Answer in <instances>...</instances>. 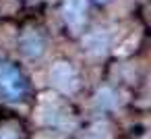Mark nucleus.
Returning a JSON list of instances; mask_svg holds the SVG:
<instances>
[{
    "label": "nucleus",
    "instance_id": "obj_1",
    "mask_svg": "<svg viewBox=\"0 0 151 139\" xmlns=\"http://www.w3.org/2000/svg\"><path fill=\"white\" fill-rule=\"evenodd\" d=\"M27 93V83L21 71L11 62H0V96L11 102L23 100Z\"/></svg>",
    "mask_w": 151,
    "mask_h": 139
},
{
    "label": "nucleus",
    "instance_id": "obj_2",
    "mask_svg": "<svg viewBox=\"0 0 151 139\" xmlns=\"http://www.w3.org/2000/svg\"><path fill=\"white\" fill-rule=\"evenodd\" d=\"M50 81L54 87H58L64 93H73L79 87V75H77L75 67L70 62H64V60L56 62L50 69Z\"/></svg>",
    "mask_w": 151,
    "mask_h": 139
},
{
    "label": "nucleus",
    "instance_id": "obj_3",
    "mask_svg": "<svg viewBox=\"0 0 151 139\" xmlns=\"http://www.w3.org/2000/svg\"><path fill=\"white\" fill-rule=\"evenodd\" d=\"M85 13H87V0H64L62 15H64L66 25L73 31H81L85 23Z\"/></svg>",
    "mask_w": 151,
    "mask_h": 139
},
{
    "label": "nucleus",
    "instance_id": "obj_4",
    "mask_svg": "<svg viewBox=\"0 0 151 139\" xmlns=\"http://www.w3.org/2000/svg\"><path fill=\"white\" fill-rule=\"evenodd\" d=\"M19 46H21V52H23L27 58H40V56L44 54L46 42H44V38H42L37 31H33V29H27V31L21 35V40H19Z\"/></svg>",
    "mask_w": 151,
    "mask_h": 139
},
{
    "label": "nucleus",
    "instance_id": "obj_5",
    "mask_svg": "<svg viewBox=\"0 0 151 139\" xmlns=\"http://www.w3.org/2000/svg\"><path fill=\"white\" fill-rule=\"evenodd\" d=\"M85 48L91 54H104L106 48H108V35H106V31H101V29L91 31L85 38Z\"/></svg>",
    "mask_w": 151,
    "mask_h": 139
},
{
    "label": "nucleus",
    "instance_id": "obj_6",
    "mask_svg": "<svg viewBox=\"0 0 151 139\" xmlns=\"http://www.w3.org/2000/svg\"><path fill=\"white\" fill-rule=\"evenodd\" d=\"M0 139H17V133L11 129H0Z\"/></svg>",
    "mask_w": 151,
    "mask_h": 139
},
{
    "label": "nucleus",
    "instance_id": "obj_7",
    "mask_svg": "<svg viewBox=\"0 0 151 139\" xmlns=\"http://www.w3.org/2000/svg\"><path fill=\"white\" fill-rule=\"evenodd\" d=\"M97 2H101V4H108V2H112V0H97Z\"/></svg>",
    "mask_w": 151,
    "mask_h": 139
},
{
    "label": "nucleus",
    "instance_id": "obj_8",
    "mask_svg": "<svg viewBox=\"0 0 151 139\" xmlns=\"http://www.w3.org/2000/svg\"><path fill=\"white\" fill-rule=\"evenodd\" d=\"M87 139H95V137H87Z\"/></svg>",
    "mask_w": 151,
    "mask_h": 139
}]
</instances>
